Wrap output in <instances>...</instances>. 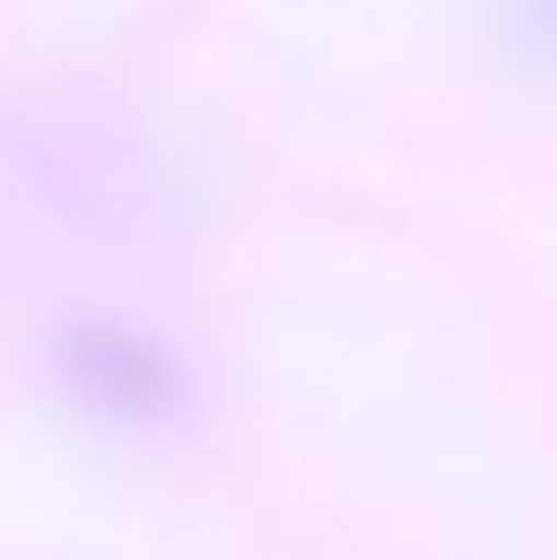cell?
I'll list each match as a JSON object with an SVG mask.
<instances>
[{
  "instance_id": "cell-2",
  "label": "cell",
  "mask_w": 557,
  "mask_h": 560,
  "mask_svg": "<svg viewBox=\"0 0 557 560\" xmlns=\"http://www.w3.org/2000/svg\"><path fill=\"white\" fill-rule=\"evenodd\" d=\"M515 26L535 49L557 59V0H515Z\"/></svg>"
},
{
  "instance_id": "cell-1",
  "label": "cell",
  "mask_w": 557,
  "mask_h": 560,
  "mask_svg": "<svg viewBox=\"0 0 557 560\" xmlns=\"http://www.w3.org/2000/svg\"><path fill=\"white\" fill-rule=\"evenodd\" d=\"M53 368L76 400L115 420H164L190 397L174 351L115 325L66 328L53 341Z\"/></svg>"
}]
</instances>
